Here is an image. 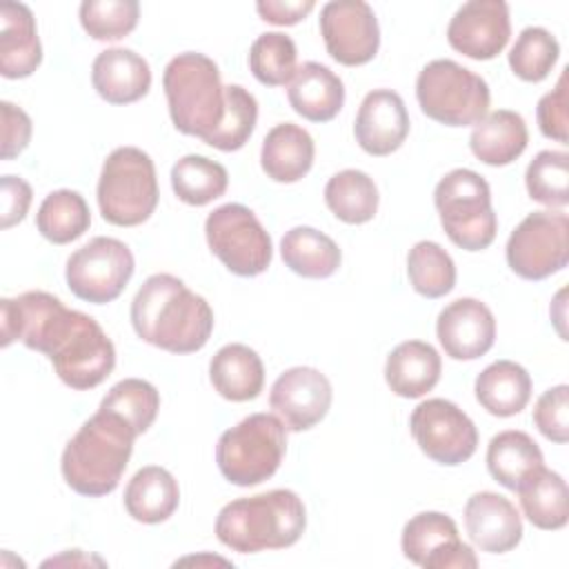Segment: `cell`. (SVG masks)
<instances>
[{
    "instance_id": "1",
    "label": "cell",
    "mask_w": 569,
    "mask_h": 569,
    "mask_svg": "<svg viewBox=\"0 0 569 569\" xmlns=\"http://www.w3.org/2000/svg\"><path fill=\"white\" fill-rule=\"evenodd\" d=\"M0 331L2 347L20 340L27 349L44 353L58 378L76 391L98 387L116 367V347L104 329L47 291L2 298Z\"/></svg>"
},
{
    "instance_id": "2",
    "label": "cell",
    "mask_w": 569,
    "mask_h": 569,
    "mask_svg": "<svg viewBox=\"0 0 569 569\" xmlns=\"http://www.w3.org/2000/svg\"><path fill=\"white\" fill-rule=\"evenodd\" d=\"M131 325L144 342L171 351H200L213 331L209 302L171 273H153L131 302Z\"/></svg>"
},
{
    "instance_id": "3",
    "label": "cell",
    "mask_w": 569,
    "mask_h": 569,
    "mask_svg": "<svg viewBox=\"0 0 569 569\" xmlns=\"http://www.w3.org/2000/svg\"><path fill=\"white\" fill-rule=\"evenodd\" d=\"M136 429L118 413L98 409L67 442L60 460L64 482L80 496L111 493L129 465Z\"/></svg>"
},
{
    "instance_id": "4",
    "label": "cell",
    "mask_w": 569,
    "mask_h": 569,
    "mask_svg": "<svg viewBox=\"0 0 569 569\" xmlns=\"http://www.w3.org/2000/svg\"><path fill=\"white\" fill-rule=\"evenodd\" d=\"M307 511L291 489H271L227 502L216 518L218 540L238 553L284 549L300 540Z\"/></svg>"
},
{
    "instance_id": "5",
    "label": "cell",
    "mask_w": 569,
    "mask_h": 569,
    "mask_svg": "<svg viewBox=\"0 0 569 569\" xmlns=\"http://www.w3.org/2000/svg\"><path fill=\"white\" fill-rule=\"evenodd\" d=\"M162 87L173 127L202 142L220 127L227 109L218 64L198 51H184L169 60Z\"/></svg>"
},
{
    "instance_id": "6",
    "label": "cell",
    "mask_w": 569,
    "mask_h": 569,
    "mask_svg": "<svg viewBox=\"0 0 569 569\" xmlns=\"http://www.w3.org/2000/svg\"><path fill=\"white\" fill-rule=\"evenodd\" d=\"M284 451V422L273 413H251L222 431L216 445V462L231 485L253 487L278 471Z\"/></svg>"
},
{
    "instance_id": "7",
    "label": "cell",
    "mask_w": 569,
    "mask_h": 569,
    "mask_svg": "<svg viewBox=\"0 0 569 569\" xmlns=\"http://www.w3.org/2000/svg\"><path fill=\"white\" fill-rule=\"evenodd\" d=\"M98 207L116 227H138L158 207V178L149 153L138 147L113 149L100 171Z\"/></svg>"
},
{
    "instance_id": "8",
    "label": "cell",
    "mask_w": 569,
    "mask_h": 569,
    "mask_svg": "<svg viewBox=\"0 0 569 569\" xmlns=\"http://www.w3.org/2000/svg\"><path fill=\"white\" fill-rule=\"evenodd\" d=\"M433 204L447 238L465 251L487 249L498 231L487 180L471 169H453L440 178Z\"/></svg>"
},
{
    "instance_id": "9",
    "label": "cell",
    "mask_w": 569,
    "mask_h": 569,
    "mask_svg": "<svg viewBox=\"0 0 569 569\" xmlns=\"http://www.w3.org/2000/svg\"><path fill=\"white\" fill-rule=\"evenodd\" d=\"M416 98L427 118L447 127H469L487 116L491 93L485 78L440 58L418 73Z\"/></svg>"
},
{
    "instance_id": "10",
    "label": "cell",
    "mask_w": 569,
    "mask_h": 569,
    "mask_svg": "<svg viewBox=\"0 0 569 569\" xmlns=\"http://www.w3.org/2000/svg\"><path fill=\"white\" fill-rule=\"evenodd\" d=\"M204 236L211 253L236 276L253 278L271 264V236L258 216L240 202L213 209L204 220Z\"/></svg>"
},
{
    "instance_id": "11",
    "label": "cell",
    "mask_w": 569,
    "mask_h": 569,
    "mask_svg": "<svg viewBox=\"0 0 569 569\" xmlns=\"http://www.w3.org/2000/svg\"><path fill=\"white\" fill-rule=\"evenodd\" d=\"M509 269L525 280H545L569 262V218L562 211H533L511 231Z\"/></svg>"
},
{
    "instance_id": "12",
    "label": "cell",
    "mask_w": 569,
    "mask_h": 569,
    "mask_svg": "<svg viewBox=\"0 0 569 569\" xmlns=\"http://www.w3.org/2000/svg\"><path fill=\"white\" fill-rule=\"evenodd\" d=\"M133 269V253L122 240L98 236L69 256L64 278L76 298L107 305L124 291Z\"/></svg>"
},
{
    "instance_id": "13",
    "label": "cell",
    "mask_w": 569,
    "mask_h": 569,
    "mask_svg": "<svg viewBox=\"0 0 569 569\" xmlns=\"http://www.w3.org/2000/svg\"><path fill=\"white\" fill-rule=\"evenodd\" d=\"M409 431L420 451L438 465H462L478 449L473 420L451 400H422L409 418Z\"/></svg>"
},
{
    "instance_id": "14",
    "label": "cell",
    "mask_w": 569,
    "mask_h": 569,
    "mask_svg": "<svg viewBox=\"0 0 569 569\" xmlns=\"http://www.w3.org/2000/svg\"><path fill=\"white\" fill-rule=\"evenodd\" d=\"M320 36L327 53L345 67L367 64L380 47L378 18L362 0L327 2L320 11Z\"/></svg>"
},
{
    "instance_id": "15",
    "label": "cell",
    "mask_w": 569,
    "mask_h": 569,
    "mask_svg": "<svg viewBox=\"0 0 569 569\" xmlns=\"http://www.w3.org/2000/svg\"><path fill=\"white\" fill-rule=\"evenodd\" d=\"M400 547L407 560L425 569H473L478 558L458 536L451 516L440 511L416 513L402 527Z\"/></svg>"
},
{
    "instance_id": "16",
    "label": "cell",
    "mask_w": 569,
    "mask_h": 569,
    "mask_svg": "<svg viewBox=\"0 0 569 569\" xmlns=\"http://www.w3.org/2000/svg\"><path fill=\"white\" fill-rule=\"evenodd\" d=\"M331 382L313 367H291L282 371L269 391L273 413L289 431L316 427L331 407Z\"/></svg>"
},
{
    "instance_id": "17",
    "label": "cell",
    "mask_w": 569,
    "mask_h": 569,
    "mask_svg": "<svg viewBox=\"0 0 569 569\" xmlns=\"http://www.w3.org/2000/svg\"><path fill=\"white\" fill-rule=\"evenodd\" d=\"M509 36V7L502 0H469L447 27L449 44L471 60L496 58L507 47Z\"/></svg>"
},
{
    "instance_id": "18",
    "label": "cell",
    "mask_w": 569,
    "mask_h": 569,
    "mask_svg": "<svg viewBox=\"0 0 569 569\" xmlns=\"http://www.w3.org/2000/svg\"><path fill=\"white\" fill-rule=\"evenodd\" d=\"M436 336L449 358L476 360L493 347L496 318L485 302L458 298L438 313Z\"/></svg>"
},
{
    "instance_id": "19",
    "label": "cell",
    "mask_w": 569,
    "mask_h": 569,
    "mask_svg": "<svg viewBox=\"0 0 569 569\" xmlns=\"http://www.w3.org/2000/svg\"><path fill=\"white\" fill-rule=\"evenodd\" d=\"M353 136L369 156H389L409 136V113L402 98L391 89H373L360 102Z\"/></svg>"
},
{
    "instance_id": "20",
    "label": "cell",
    "mask_w": 569,
    "mask_h": 569,
    "mask_svg": "<svg viewBox=\"0 0 569 569\" xmlns=\"http://www.w3.org/2000/svg\"><path fill=\"white\" fill-rule=\"evenodd\" d=\"M465 527L471 542L487 553H507L522 540V520L511 500L478 491L465 505Z\"/></svg>"
},
{
    "instance_id": "21",
    "label": "cell",
    "mask_w": 569,
    "mask_h": 569,
    "mask_svg": "<svg viewBox=\"0 0 569 569\" xmlns=\"http://www.w3.org/2000/svg\"><path fill=\"white\" fill-rule=\"evenodd\" d=\"M91 82L109 104H131L147 96L151 87L149 62L133 49L113 47L96 56Z\"/></svg>"
},
{
    "instance_id": "22",
    "label": "cell",
    "mask_w": 569,
    "mask_h": 569,
    "mask_svg": "<svg viewBox=\"0 0 569 569\" xmlns=\"http://www.w3.org/2000/svg\"><path fill=\"white\" fill-rule=\"evenodd\" d=\"M42 62V44L31 9L22 2L0 7V73L9 80L31 76Z\"/></svg>"
},
{
    "instance_id": "23",
    "label": "cell",
    "mask_w": 569,
    "mask_h": 569,
    "mask_svg": "<svg viewBox=\"0 0 569 569\" xmlns=\"http://www.w3.org/2000/svg\"><path fill=\"white\" fill-rule=\"evenodd\" d=\"M291 109L309 122H329L345 104L342 80L320 62H302L289 82Z\"/></svg>"
},
{
    "instance_id": "24",
    "label": "cell",
    "mask_w": 569,
    "mask_h": 569,
    "mask_svg": "<svg viewBox=\"0 0 569 569\" xmlns=\"http://www.w3.org/2000/svg\"><path fill=\"white\" fill-rule=\"evenodd\" d=\"M316 144L307 129L293 122L276 124L262 140L260 164L273 182H298L313 164Z\"/></svg>"
},
{
    "instance_id": "25",
    "label": "cell",
    "mask_w": 569,
    "mask_h": 569,
    "mask_svg": "<svg viewBox=\"0 0 569 569\" xmlns=\"http://www.w3.org/2000/svg\"><path fill=\"white\" fill-rule=\"evenodd\" d=\"M442 371L440 353L422 340H405L391 349L385 362V380L400 398H420L431 391Z\"/></svg>"
},
{
    "instance_id": "26",
    "label": "cell",
    "mask_w": 569,
    "mask_h": 569,
    "mask_svg": "<svg viewBox=\"0 0 569 569\" xmlns=\"http://www.w3.org/2000/svg\"><path fill=\"white\" fill-rule=\"evenodd\" d=\"M209 380L224 400L247 402L258 398L264 387V365L251 347L231 342L211 358Z\"/></svg>"
},
{
    "instance_id": "27",
    "label": "cell",
    "mask_w": 569,
    "mask_h": 569,
    "mask_svg": "<svg viewBox=\"0 0 569 569\" xmlns=\"http://www.w3.org/2000/svg\"><path fill=\"white\" fill-rule=\"evenodd\" d=\"M529 142V131L525 118L509 109H498L487 113L480 122L473 124L469 136L471 153L489 164L505 167L522 156Z\"/></svg>"
},
{
    "instance_id": "28",
    "label": "cell",
    "mask_w": 569,
    "mask_h": 569,
    "mask_svg": "<svg viewBox=\"0 0 569 569\" xmlns=\"http://www.w3.org/2000/svg\"><path fill=\"white\" fill-rule=\"evenodd\" d=\"M180 502L176 478L158 465H147L133 473L124 489L127 513L144 525H158L173 516Z\"/></svg>"
},
{
    "instance_id": "29",
    "label": "cell",
    "mask_w": 569,
    "mask_h": 569,
    "mask_svg": "<svg viewBox=\"0 0 569 569\" xmlns=\"http://www.w3.org/2000/svg\"><path fill=\"white\" fill-rule=\"evenodd\" d=\"M476 400L491 416L509 418L520 413L531 398V378L513 360H496L476 378Z\"/></svg>"
},
{
    "instance_id": "30",
    "label": "cell",
    "mask_w": 569,
    "mask_h": 569,
    "mask_svg": "<svg viewBox=\"0 0 569 569\" xmlns=\"http://www.w3.org/2000/svg\"><path fill=\"white\" fill-rule=\"evenodd\" d=\"M520 507L527 520L545 531H556L567 525L569 505H567V482L560 473L547 469L545 465L529 473L518 485Z\"/></svg>"
},
{
    "instance_id": "31",
    "label": "cell",
    "mask_w": 569,
    "mask_h": 569,
    "mask_svg": "<svg viewBox=\"0 0 569 569\" xmlns=\"http://www.w3.org/2000/svg\"><path fill=\"white\" fill-rule=\"evenodd\" d=\"M282 262L298 276L320 280L338 271L342 253L338 244L313 227H293L280 240Z\"/></svg>"
},
{
    "instance_id": "32",
    "label": "cell",
    "mask_w": 569,
    "mask_h": 569,
    "mask_svg": "<svg viewBox=\"0 0 569 569\" xmlns=\"http://www.w3.org/2000/svg\"><path fill=\"white\" fill-rule=\"evenodd\" d=\"M545 465L536 440L518 429L496 433L487 447V469L496 482L516 491L518 485Z\"/></svg>"
},
{
    "instance_id": "33",
    "label": "cell",
    "mask_w": 569,
    "mask_h": 569,
    "mask_svg": "<svg viewBox=\"0 0 569 569\" xmlns=\"http://www.w3.org/2000/svg\"><path fill=\"white\" fill-rule=\"evenodd\" d=\"M378 187L360 169H345L325 184V202L329 211L347 224H365L378 211Z\"/></svg>"
},
{
    "instance_id": "34",
    "label": "cell",
    "mask_w": 569,
    "mask_h": 569,
    "mask_svg": "<svg viewBox=\"0 0 569 569\" xmlns=\"http://www.w3.org/2000/svg\"><path fill=\"white\" fill-rule=\"evenodd\" d=\"M91 224L87 200L71 189L51 191L36 216V227L42 238L53 244H69L78 240Z\"/></svg>"
},
{
    "instance_id": "35",
    "label": "cell",
    "mask_w": 569,
    "mask_h": 569,
    "mask_svg": "<svg viewBox=\"0 0 569 569\" xmlns=\"http://www.w3.org/2000/svg\"><path fill=\"white\" fill-rule=\"evenodd\" d=\"M227 169L204 156L189 153L180 158L171 169V187L178 200L191 207H204L227 191Z\"/></svg>"
},
{
    "instance_id": "36",
    "label": "cell",
    "mask_w": 569,
    "mask_h": 569,
    "mask_svg": "<svg viewBox=\"0 0 569 569\" xmlns=\"http://www.w3.org/2000/svg\"><path fill=\"white\" fill-rule=\"evenodd\" d=\"M407 276L413 291L429 300L442 298L456 287V264L433 240H420L409 249Z\"/></svg>"
},
{
    "instance_id": "37",
    "label": "cell",
    "mask_w": 569,
    "mask_h": 569,
    "mask_svg": "<svg viewBox=\"0 0 569 569\" xmlns=\"http://www.w3.org/2000/svg\"><path fill=\"white\" fill-rule=\"evenodd\" d=\"M296 62V42L280 31L258 36L249 49V69L253 78L267 87L289 84L298 71Z\"/></svg>"
},
{
    "instance_id": "38",
    "label": "cell",
    "mask_w": 569,
    "mask_h": 569,
    "mask_svg": "<svg viewBox=\"0 0 569 569\" xmlns=\"http://www.w3.org/2000/svg\"><path fill=\"white\" fill-rule=\"evenodd\" d=\"M100 409L122 416L140 436L153 425L158 416L160 393L151 382L142 378H124L109 389L100 402Z\"/></svg>"
},
{
    "instance_id": "39",
    "label": "cell",
    "mask_w": 569,
    "mask_h": 569,
    "mask_svg": "<svg viewBox=\"0 0 569 569\" xmlns=\"http://www.w3.org/2000/svg\"><path fill=\"white\" fill-rule=\"evenodd\" d=\"M560 44L542 27H527L509 51L511 71L525 82H542L558 62Z\"/></svg>"
},
{
    "instance_id": "40",
    "label": "cell",
    "mask_w": 569,
    "mask_h": 569,
    "mask_svg": "<svg viewBox=\"0 0 569 569\" xmlns=\"http://www.w3.org/2000/svg\"><path fill=\"white\" fill-rule=\"evenodd\" d=\"M527 193L547 207L569 204V153L545 149L527 167Z\"/></svg>"
},
{
    "instance_id": "41",
    "label": "cell",
    "mask_w": 569,
    "mask_h": 569,
    "mask_svg": "<svg viewBox=\"0 0 569 569\" xmlns=\"http://www.w3.org/2000/svg\"><path fill=\"white\" fill-rule=\"evenodd\" d=\"M227 109L220 127L204 140V144L220 151H238L247 144L256 129L258 120V102L256 98L240 84L224 87Z\"/></svg>"
},
{
    "instance_id": "42",
    "label": "cell",
    "mask_w": 569,
    "mask_h": 569,
    "mask_svg": "<svg viewBox=\"0 0 569 569\" xmlns=\"http://www.w3.org/2000/svg\"><path fill=\"white\" fill-rule=\"evenodd\" d=\"M140 18L136 0H84L80 24L93 40H120L129 36Z\"/></svg>"
},
{
    "instance_id": "43",
    "label": "cell",
    "mask_w": 569,
    "mask_h": 569,
    "mask_svg": "<svg viewBox=\"0 0 569 569\" xmlns=\"http://www.w3.org/2000/svg\"><path fill=\"white\" fill-rule=\"evenodd\" d=\"M533 422L547 440L558 445H565L569 440V387L567 385H556L536 400Z\"/></svg>"
},
{
    "instance_id": "44",
    "label": "cell",
    "mask_w": 569,
    "mask_h": 569,
    "mask_svg": "<svg viewBox=\"0 0 569 569\" xmlns=\"http://www.w3.org/2000/svg\"><path fill=\"white\" fill-rule=\"evenodd\" d=\"M567 71L569 69H562L556 87L538 100V109H536L538 127H540L542 136L551 138V140H558L562 144H567V140H569V133H567V127H569Z\"/></svg>"
},
{
    "instance_id": "45",
    "label": "cell",
    "mask_w": 569,
    "mask_h": 569,
    "mask_svg": "<svg viewBox=\"0 0 569 569\" xmlns=\"http://www.w3.org/2000/svg\"><path fill=\"white\" fill-rule=\"evenodd\" d=\"M0 116H2V160H11L20 156L29 140H31V118L16 104L2 100L0 102Z\"/></svg>"
},
{
    "instance_id": "46",
    "label": "cell",
    "mask_w": 569,
    "mask_h": 569,
    "mask_svg": "<svg viewBox=\"0 0 569 569\" xmlns=\"http://www.w3.org/2000/svg\"><path fill=\"white\" fill-rule=\"evenodd\" d=\"M31 187L18 176H2V229L24 220L31 204Z\"/></svg>"
},
{
    "instance_id": "47",
    "label": "cell",
    "mask_w": 569,
    "mask_h": 569,
    "mask_svg": "<svg viewBox=\"0 0 569 569\" xmlns=\"http://www.w3.org/2000/svg\"><path fill=\"white\" fill-rule=\"evenodd\" d=\"M316 2L313 0H293V2H282V0H260L256 4L258 16L264 22L278 24V27H289L298 24L313 11Z\"/></svg>"
}]
</instances>
